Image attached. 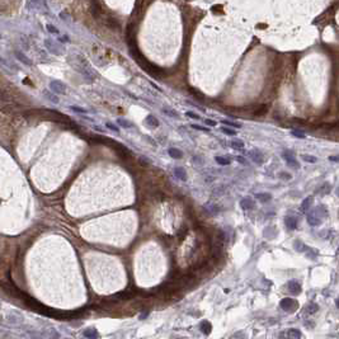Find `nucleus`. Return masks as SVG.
<instances>
[{
    "label": "nucleus",
    "instance_id": "nucleus-1",
    "mask_svg": "<svg viewBox=\"0 0 339 339\" xmlns=\"http://www.w3.org/2000/svg\"><path fill=\"white\" fill-rule=\"evenodd\" d=\"M279 305H281V307L287 313H293L295 310L299 307V302L293 299H290V297H286L283 300H281Z\"/></svg>",
    "mask_w": 339,
    "mask_h": 339
},
{
    "label": "nucleus",
    "instance_id": "nucleus-2",
    "mask_svg": "<svg viewBox=\"0 0 339 339\" xmlns=\"http://www.w3.org/2000/svg\"><path fill=\"white\" fill-rule=\"evenodd\" d=\"M306 218H307V222H309L311 226L320 225V224H321V217L319 216V208H315V210L309 211Z\"/></svg>",
    "mask_w": 339,
    "mask_h": 339
},
{
    "label": "nucleus",
    "instance_id": "nucleus-3",
    "mask_svg": "<svg viewBox=\"0 0 339 339\" xmlns=\"http://www.w3.org/2000/svg\"><path fill=\"white\" fill-rule=\"evenodd\" d=\"M50 89L55 94H63V95L66 94V85L61 82H57V80L50 82Z\"/></svg>",
    "mask_w": 339,
    "mask_h": 339
},
{
    "label": "nucleus",
    "instance_id": "nucleus-4",
    "mask_svg": "<svg viewBox=\"0 0 339 339\" xmlns=\"http://www.w3.org/2000/svg\"><path fill=\"white\" fill-rule=\"evenodd\" d=\"M281 339H300L301 338V332L297 329H287L279 334Z\"/></svg>",
    "mask_w": 339,
    "mask_h": 339
},
{
    "label": "nucleus",
    "instance_id": "nucleus-5",
    "mask_svg": "<svg viewBox=\"0 0 339 339\" xmlns=\"http://www.w3.org/2000/svg\"><path fill=\"white\" fill-rule=\"evenodd\" d=\"M282 157L286 160V163H287L291 168H295V169H297L299 168V163H297V160H296V157H295V155H293V152H291V151H283V154H282Z\"/></svg>",
    "mask_w": 339,
    "mask_h": 339
},
{
    "label": "nucleus",
    "instance_id": "nucleus-6",
    "mask_svg": "<svg viewBox=\"0 0 339 339\" xmlns=\"http://www.w3.org/2000/svg\"><path fill=\"white\" fill-rule=\"evenodd\" d=\"M52 334H56L54 330H45V332H29L28 335H29L32 339H45V338H51Z\"/></svg>",
    "mask_w": 339,
    "mask_h": 339
},
{
    "label": "nucleus",
    "instance_id": "nucleus-7",
    "mask_svg": "<svg viewBox=\"0 0 339 339\" xmlns=\"http://www.w3.org/2000/svg\"><path fill=\"white\" fill-rule=\"evenodd\" d=\"M249 156H250V159L254 161V163H257V164H263V161H264V157H263V154L259 151V150H250L249 151Z\"/></svg>",
    "mask_w": 339,
    "mask_h": 339
},
{
    "label": "nucleus",
    "instance_id": "nucleus-8",
    "mask_svg": "<svg viewBox=\"0 0 339 339\" xmlns=\"http://www.w3.org/2000/svg\"><path fill=\"white\" fill-rule=\"evenodd\" d=\"M287 288H288V291L292 295H297V293H300L301 292V285H300L297 281H290V282L287 283Z\"/></svg>",
    "mask_w": 339,
    "mask_h": 339
},
{
    "label": "nucleus",
    "instance_id": "nucleus-9",
    "mask_svg": "<svg viewBox=\"0 0 339 339\" xmlns=\"http://www.w3.org/2000/svg\"><path fill=\"white\" fill-rule=\"evenodd\" d=\"M174 175L179 180H183V182L187 180V171H185V169H183L182 166H176V168L174 169Z\"/></svg>",
    "mask_w": 339,
    "mask_h": 339
},
{
    "label": "nucleus",
    "instance_id": "nucleus-10",
    "mask_svg": "<svg viewBox=\"0 0 339 339\" xmlns=\"http://www.w3.org/2000/svg\"><path fill=\"white\" fill-rule=\"evenodd\" d=\"M14 55H15V57H17V60H19L21 61L22 64H24V65H27V66H31L32 65V61L28 59V57L23 54V52H21V51H15L14 52Z\"/></svg>",
    "mask_w": 339,
    "mask_h": 339
},
{
    "label": "nucleus",
    "instance_id": "nucleus-11",
    "mask_svg": "<svg viewBox=\"0 0 339 339\" xmlns=\"http://www.w3.org/2000/svg\"><path fill=\"white\" fill-rule=\"evenodd\" d=\"M285 224H286V226H287V229H290V230H295V229L297 227V220H296L293 216H286L285 217Z\"/></svg>",
    "mask_w": 339,
    "mask_h": 339
},
{
    "label": "nucleus",
    "instance_id": "nucleus-12",
    "mask_svg": "<svg viewBox=\"0 0 339 339\" xmlns=\"http://www.w3.org/2000/svg\"><path fill=\"white\" fill-rule=\"evenodd\" d=\"M7 321L10 323V324H21V323L23 321V318H22V315H18V314L12 313V314L8 315Z\"/></svg>",
    "mask_w": 339,
    "mask_h": 339
},
{
    "label": "nucleus",
    "instance_id": "nucleus-13",
    "mask_svg": "<svg viewBox=\"0 0 339 339\" xmlns=\"http://www.w3.org/2000/svg\"><path fill=\"white\" fill-rule=\"evenodd\" d=\"M240 206H241L243 210H251L253 207H254V201H253L251 198H249V197H245V198H243L240 201Z\"/></svg>",
    "mask_w": 339,
    "mask_h": 339
},
{
    "label": "nucleus",
    "instance_id": "nucleus-14",
    "mask_svg": "<svg viewBox=\"0 0 339 339\" xmlns=\"http://www.w3.org/2000/svg\"><path fill=\"white\" fill-rule=\"evenodd\" d=\"M145 122H147V125H149L150 127H159V125H160V122H159V119H157L155 116H152V114H149L146 118H145Z\"/></svg>",
    "mask_w": 339,
    "mask_h": 339
},
{
    "label": "nucleus",
    "instance_id": "nucleus-15",
    "mask_svg": "<svg viewBox=\"0 0 339 339\" xmlns=\"http://www.w3.org/2000/svg\"><path fill=\"white\" fill-rule=\"evenodd\" d=\"M45 43H46V47H47V49H50V50H51L52 54H55V55H60V54H61L60 49H59V47H57V46H56L52 41L50 42V40H46V41H45Z\"/></svg>",
    "mask_w": 339,
    "mask_h": 339
},
{
    "label": "nucleus",
    "instance_id": "nucleus-16",
    "mask_svg": "<svg viewBox=\"0 0 339 339\" xmlns=\"http://www.w3.org/2000/svg\"><path fill=\"white\" fill-rule=\"evenodd\" d=\"M169 155L173 157V159H182L183 157V152L180 151L179 149H176V147H170V149L168 150Z\"/></svg>",
    "mask_w": 339,
    "mask_h": 339
},
{
    "label": "nucleus",
    "instance_id": "nucleus-17",
    "mask_svg": "<svg viewBox=\"0 0 339 339\" xmlns=\"http://www.w3.org/2000/svg\"><path fill=\"white\" fill-rule=\"evenodd\" d=\"M84 335L87 338H89V339H97L98 338V332H97V329H94V328H88V329H85V330H84Z\"/></svg>",
    "mask_w": 339,
    "mask_h": 339
},
{
    "label": "nucleus",
    "instance_id": "nucleus-18",
    "mask_svg": "<svg viewBox=\"0 0 339 339\" xmlns=\"http://www.w3.org/2000/svg\"><path fill=\"white\" fill-rule=\"evenodd\" d=\"M230 146L235 150H243L244 149V141L239 140V138H234V140L230 141Z\"/></svg>",
    "mask_w": 339,
    "mask_h": 339
},
{
    "label": "nucleus",
    "instance_id": "nucleus-19",
    "mask_svg": "<svg viewBox=\"0 0 339 339\" xmlns=\"http://www.w3.org/2000/svg\"><path fill=\"white\" fill-rule=\"evenodd\" d=\"M161 112H163L164 114H166V116H169L171 118H179V114L176 111H174V109L171 108H168V107H163L161 108Z\"/></svg>",
    "mask_w": 339,
    "mask_h": 339
},
{
    "label": "nucleus",
    "instance_id": "nucleus-20",
    "mask_svg": "<svg viewBox=\"0 0 339 339\" xmlns=\"http://www.w3.org/2000/svg\"><path fill=\"white\" fill-rule=\"evenodd\" d=\"M43 95L49 99V101H51L52 103H59L60 102V98L57 97L55 93H51V92H49V90H43Z\"/></svg>",
    "mask_w": 339,
    "mask_h": 339
},
{
    "label": "nucleus",
    "instance_id": "nucleus-21",
    "mask_svg": "<svg viewBox=\"0 0 339 339\" xmlns=\"http://www.w3.org/2000/svg\"><path fill=\"white\" fill-rule=\"evenodd\" d=\"M255 198L258 199V201L265 203V202L271 201V199H272V196H271L269 193H257V194H255Z\"/></svg>",
    "mask_w": 339,
    "mask_h": 339
},
{
    "label": "nucleus",
    "instance_id": "nucleus-22",
    "mask_svg": "<svg viewBox=\"0 0 339 339\" xmlns=\"http://www.w3.org/2000/svg\"><path fill=\"white\" fill-rule=\"evenodd\" d=\"M313 199H314V198L311 197V196L304 199V202H302V204H301V211H302V212H307L309 207L311 206V203H313Z\"/></svg>",
    "mask_w": 339,
    "mask_h": 339
},
{
    "label": "nucleus",
    "instance_id": "nucleus-23",
    "mask_svg": "<svg viewBox=\"0 0 339 339\" xmlns=\"http://www.w3.org/2000/svg\"><path fill=\"white\" fill-rule=\"evenodd\" d=\"M221 123L226 127H234V128H241L240 123H236V122H232V121H229V119H221Z\"/></svg>",
    "mask_w": 339,
    "mask_h": 339
},
{
    "label": "nucleus",
    "instance_id": "nucleus-24",
    "mask_svg": "<svg viewBox=\"0 0 339 339\" xmlns=\"http://www.w3.org/2000/svg\"><path fill=\"white\" fill-rule=\"evenodd\" d=\"M117 123L119 126H121L122 128H131V127H133V125L130 122V121H127V119H125V118H118L117 119Z\"/></svg>",
    "mask_w": 339,
    "mask_h": 339
},
{
    "label": "nucleus",
    "instance_id": "nucleus-25",
    "mask_svg": "<svg viewBox=\"0 0 339 339\" xmlns=\"http://www.w3.org/2000/svg\"><path fill=\"white\" fill-rule=\"evenodd\" d=\"M220 131H221L222 133H225V135H227V136H235L236 133H238L235 130H234V128L226 127V126H222V127L220 128Z\"/></svg>",
    "mask_w": 339,
    "mask_h": 339
},
{
    "label": "nucleus",
    "instance_id": "nucleus-26",
    "mask_svg": "<svg viewBox=\"0 0 339 339\" xmlns=\"http://www.w3.org/2000/svg\"><path fill=\"white\" fill-rule=\"evenodd\" d=\"M216 163L220 164V165H224V166H227L231 164L230 159H227V157H224V156H216Z\"/></svg>",
    "mask_w": 339,
    "mask_h": 339
},
{
    "label": "nucleus",
    "instance_id": "nucleus-27",
    "mask_svg": "<svg viewBox=\"0 0 339 339\" xmlns=\"http://www.w3.org/2000/svg\"><path fill=\"white\" fill-rule=\"evenodd\" d=\"M201 330L203 334H210L211 333V324H210L208 321H203L201 324Z\"/></svg>",
    "mask_w": 339,
    "mask_h": 339
},
{
    "label": "nucleus",
    "instance_id": "nucleus-28",
    "mask_svg": "<svg viewBox=\"0 0 339 339\" xmlns=\"http://www.w3.org/2000/svg\"><path fill=\"white\" fill-rule=\"evenodd\" d=\"M329 190H330V185H329L328 183H324L320 188H318L316 192H319L320 194H325V193H328V192H329Z\"/></svg>",
    "mask_w": 339,
    "mask_h": 339
},
{
    "label": "nucleus",
    "instance_id": "nucleus-29",
    "mask_svg": "<svg viewBox=\"0 0 339 339\" xmlns=\"http://www.w3.org/2000/svg\"><path fill=\"white\" fill-rule=\"evenodd\" d=\"M301 159H302L304 161H306V163H310V164H315V163H316V157L311 156V155H302Z\"/></svg>",
    "mask_w": 339,
    "mask_h": 339
},
{
    "label": "nucleus",
    "instance_id": "nucleus-30",
    "mask_svg": "<svg viewBox=\"0 0 339 339\" xmlns=\"http://www.w3.org/2000/svg\"><path fill=\"white\" fill-rule=\"evenodd\" d=\"M69 108H70L73 112H75V113H83V114L88 113V111H87L85 108H80V107H76V106H70Z\"/></svg>",
    "mask_w": 339,
    "mask_h": 339
},
{
    "label": "nucleus",
    "instance_id": "nucleus-31",
    "mask_svg": "<svg viewBox=\"0 0 339 339\" xmlns=\"http://www.w3.org/2000/svg\"><path fill=\"white\" fill-rule=\"evenodd\" d=\"M185 116L189 117V118H192V119H197V121H198V119H201V117H199L197 113H194L192 111H187V112H185Z\"/></svg>",
    "mask_w": 339,
    "mask_h": 339
},
{
    "label": "nucleus",
    "instance_id": "nucleus-32",
    "mask_svg": "<svg viewBox=\"0 0 339 339\" xmlns=\"http://www.w3.org/2000/svg\"><path fill=\"white\" fill-rule=\"evenodd\" d=\"M106 127H107V128H109V130L114 131V132H119V128H118L116 125H113V123H111V122H107V123H106Z\"/></svg>",
    "mask_w": 339,
    "mask_h": 339
},
{
    "label": "nucleus",
    "instance_id": "nucleus-33",
    "mask_svg": "<svg viewBox=\"0 0 339 339\" xmlns=\"http://www.w3.org/2000/svg\"><path fill=\"white\" fill-rule=\"evenodd\" d=\"M291 133H292L293 136L299 137V138H305V133H302L301 131H299V130H292V131H291Z\"/></svg>",
    "mask_w": 339,
    "mask_h": 339
},
{
    "label": "nucleus",
    "instance_id": "nucleus-34",
    "mask_svg": "<svg viewBox=\"0 0 339 339\" xmlns=\"http://www.w3.org/2000/svg\"><path fill=\"white\" fill-rule=\"evenodd\" d=\"M192 128L194 130H198V131H203V132H210V130L204 126H198V125H192Z\"/></svg>",
    "mask_w": 339,
    "mask_h": 339
},
{
    "label": "nucleus",
    "instance_id": "nucleus-35",
    "mask_svg": "<svg viewBox=\"0 0 339 339\" xmlns=\"http://www.w3.org/2000/svg\"><path fill=\"white\" fill-rule=\"evenodd\" d=\"M47 29H49L50 33H54V35H57V33H59V29H57L56 27H54L52 24H47Z\"/></svg>",
    "mask_w": 339,
    "mask_h": 339
},
{
    "label": "nucleus",
    "instance_id": "nucleus-36",
    "mask_svg": "<svg viewBox=\"0 0 339 339\" xmlns=\"http://www.w3.org/2000/svg\"><path fill=\"white\" fill-rule=\"evenodd\" d=\"M203 122H204V123H206V125H207V126H211V127H215V126H216V125H217V122H216V121H213V119H210V118H207V119H204V121H203Z\"/></svg>",
    "mask_w": 339,
    "mask_h": 339
},
{
    "label": "nucleus",
    "instance_id": "nucleus-37",
    "mask_svg": "<svg viewBox=\"0 0 339 339\" xmlns=\"http://www.w3.org/2000/svg\"><path fill=\"white\" fill-rule=\"evenodd\" d=\"M235 160L236 161H239L240 164H243V165H248V160L245 159V157H241V156H236L235 157Z\"/></svg>",
    "mask_w": 339,
    "mask_h": 339
},
{
    "label": "nucleus",
    "instance_id": "nucleus-38",
    "mask_svg": "<svg viewBox=\"0 0 339 339\" xmlns=\"http://www.w3.org/2000/svg\"><path fill=\"white\" fill-rule=\"evenodd\" d=\"M326 127H329V128H333V130H337V131H339V122H335V123H333V125H329V126H326Z\"/></svg>",
    "mask_w": 339,
    "mask_h": 339
},
{
    "label": "nucleus",
    "instance_id": "nucleus-39",
    "mask_svg": "<svg viewBox=\"0 0 339 339\" xmlns=\"http://www.w3.org/2000/svg\"><path fill=\"white\" fill-rule=\"evenodd\" d=\"M145 138H146V140H147V141H149V142H150V144H152V145H154V146H156V142H155L154 140H152V138H150L149 136H146Z\"/></svg>",
    "mask_w": 339,
    "mask_h": 339
},
{
    "label": "nucleus",
    "instance_id": "nucleus-40",
    "mask_svg": "<svg viewBox=\"0 0 339 339\" xmlns=\"http://www.w3.org/2000/svg\"><path fill=\"white\" fill-rule=\"evenodd\" d=\"M329 159H330L332 161H339V156H330Z\"/></svg>",
    "mask_w": 339,
    "mask_h": 339
},
{
    "label": "nucleus",
    "instance_id": "nucleus-41",
    "mask_svg": "<svg viewBox=\"0 0 339 339\" xmlns=\"http://www.w3.org/2000/svg\"><path fill=\"white\" fill-rule=\"evenodd\" d=\"M337 196L339 197V187H338V189H337Z\"/></svg>",
    "mask_w": 339,
    "mask_h": 339
},
{
    "label": "nucleus",
    "instance_id": "nucleus-42",
    "mask_svg": "<svg viewBox=\"0 0 339 339\" xmlns=\"http://www.w3.org/2000/svg\"><path fill=\"white\" fill-rule=\"evenodd\" d=\"M337 306H338V307H339V299H338V300H337Z\"/></svg>",
    "mask_w": 339,
    "mask_h": 339
}]
</instances>
